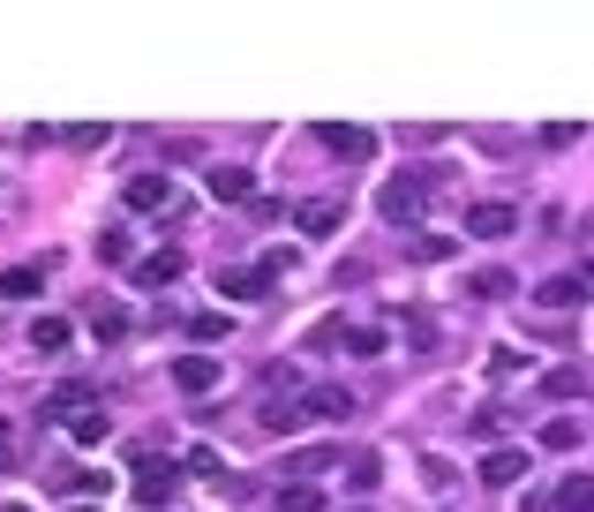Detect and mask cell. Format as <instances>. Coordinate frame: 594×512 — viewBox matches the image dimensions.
<instances>
[{
  "mask_svg": "<svg viewBox=\"0 0 594 512\" xmlns=\"http://www.w3.org/2000/svg\"><path fill=\"white\" fill-rule=\"evenodd\" d=\"M346 332H354V324H346V317H324V324H316V332H309V346H346Z\"/></svg>",
  "mask_w": 594,
  "mask_h": 512,
  "instance_id": "29",
  "label": "cell"
},
{
  "mask_svg": "<svg viewBox=\"0 0 594 512\" xmlns=\"http://www.w3.org/2000/svg\"><path fill=\"white\" fill-rule=\"evenodd\" d=\"M414 256H422V264H444V256H452V234H414Z\"/></svg>",
  "mask_w": 594,
  "mask_h": 512,
  "instance_id": "28",
  "label": "cell"
},
{
  "mask_svg": "<svg viewBox=\"0 0 594 512\" xmlns=\"http://www.w3.org/2000/svg\"><path fill=\"white\" fill-rule=\"evenodd\" d=\"M121 256H128V234L121 226H106V234H98V264H121Z\"/></svg>",
  "mask_w": 594,
  "mask_h": 512,
  "instance_id": "31",
  "label": "cell"
},
{
  "mask_svg": "<svg viewBox=\"0 0 594 512\" xmlns=\"http://www.w3.org/2000/svg\"><path fill=\"white\" fill-rule=\"evenodd\" d=\"M31 346H39V354H61V346H68V317H39V324H31Z\"/></svg>",
  "mask_w": 594,
  "mask_h": 512,
  "instance_id": "21",
  "label": "cell"
},
{
  "mask_svg": "<svg viewBox=\"0 0 594 512\" xmlns=\"http://www.w3.org/2000/svg\"><path fill=\"white\" fill-rule=\"evenodd\" d=\"M542 392H550V399H580V392H587V370H550Z\"/></svg>",
  "mask_w": 594,
  "mask_h": 512,
  "instance_id": "25",
  "label": "cell"
},
{
  "mask_svg": "<svg viewBox=\"0 0 594 512\" xmlns=\"http://www.w3.org/2000/svg\"><path fill=\"white\" fill-rule=\"evenodd\" d=\"M181 271H188L181 249H159V256H143V264H136V287H173Z\"/></svg>",
  "mask_w": 594,
  "mask_h": 512,
  "instance_id": "12",
  "label": "cell"
},
{
  "mask_svg": "<svg viewBox=\"0 0 594 512\" xmlns=\"http://www.w3.org/2000/svg\"><path fill=\"white\" fill-rule=\"evenodd\" d=\"M166 204H173L166 173H136V181H128V212H166Z\"/></svg>",
  "mask_w": 594,
  "mask_h": 512,
  "instance_id": "11",
  "label": "cell"
},
{
  "mask_svg": "<svg viewBox=\"0 0 594 512\" xmlns=\"http://www.w3.org/2000/svg\"><path fill=\"white\" fill-rule=\"evenodd\" d=\"M587 287H594V264H580V271H564V279H542L534 301H542V309H572V301H587Z\"/></svg>",
  "mask_w": 594,
  "mask_h": 512,
  "instance_id": "8",
  "label": "cell"
},
{
  "mask_svg": "<svg viewBox=\"0 0 594 512\" xmlns=\"http://www.w3.org/2000/svg\"><path fill=\"white\" fill-rule=\"evenodd\" d=\"M279 512H324V490L316 482H287L279 490Z\"/></svg>",
  "mask_w": 594,
  "mask_h": 512,
  "instance_id": "22",
  "label": "cell"
},
{
  "mask_svg": "<svg viewBox=\"0 0 594 512\" xmlns=\"http://www.w3.org/2000/svg\"><path fill=\"white\" fill-rule=\"evenodd\" d=\"M68 143H76V151H98V143H106V128H98V121H76V128H68Z\"/></svg>",
  "mask_w": 594,
  "mask_h": 512,
  "instance_id": "34",
  "label": "cell"
},
{
  "mask_svg": "<svg viewBox=\"0 0 594 512\" xmlns=\"http://www.w3.org/2000/svg\"><path fill=\"white\" fill-rule=\"evenodd\" d=\"M23 468V437H15V423H0V474Z\"/></svg>",
  "mask_w": 594,
  "mask_h": 512,
  "instance_id": "30",
  "label": "cell"
},
{
  "mask_svg": "<svg viewBox=\"0 0 594 512\" xmlns=\"http://www.w3.org/2000/svg\"><path fill=\"white\" fill-rule=\"evenodd\" d=\"M339 218H346V204H339V196H309V204H294V226L309 234V242L339 234Z\"/></svg>",
  "mask_w": 594,
  "mask_h": 512,
  "instance_id": "7",
  "label": "cell"
},
{
  "mask_svg": "<svg viewBox=\"0 0 594 512\" xmlns=\"http://www.w3.org/2000/svg\"><path fill=\"white\" fill-rule=\"evenodd\" d=\"M422 204H429V189L414 181V173H391L384 181V196H377V212L391 218V226H407V218H422Z\"/></svg>",
  "mask_w": 594,
  "mask_h": 512,
  "instance_id": "4",
  "label": "cell"
},
{
  "mask_svg": "<svg viewBox=\"0 0 594 512\" xmlns=\"http://www.w3.org/2000/svg\"><path fill=\"white\" fill-rule=\"evenodd\" d=\"M226 332H234V317H226V309H196V317H188V340H196V346H218Z\"/></svg>",
  "mask_w": 594,
  "mask_h": 512,
  "instance_id": "16",
  "label": "cell"
},
{
  "mask_svg": "<svg viewBox=\"0 0 594 512\" xmlns=\"http://www.w3.org/2000/svg\"><path fill=\"white\" fill-rule=\"evenodd\" d=\"M377 474H384L377 452H354V468H346V482H354V490H377Z\"/></svg>",
  "mask_w": 594,
  "mask_h": 512,
  "instance_id": "26",
  "label": "cell"
},
{
  "mask_svg": "<svg viewBox=\"0 0 594 512\" xmlns=\"http://www.w3.org/2000/svg\"><path fill=\"white\" fill-rule=\"evenodd\" d=\"M377 346H384L377 324H354V332H346V354H377Z\"/></svg>",
  "mask_w": 594,
  "mask_h": 512,
  "instance_id": "32",
  "label": "cell"
},
{
  "mask_svg": "<svg viewBox=\"0 0 594 512\" xmlns=\"http://www.w3.org/2000/svg\"><path fill=\"white\" fill-rule=\"evenodd\" d=\"M68 512H98V505H68Z\"/></svg>",
  "mask_w": 594,
  "mask_h": 512,
  "instance_id": "36",
  "label": "cell"
},
{
  "mask_svg": "<svg viewBox=\"0 0 594 512\" xmlns=\"http://www.w3.org/2000/svg\"><path fill=\"white\" fill-rule=\"evenodd\" d=\"M309 423V415H301V407H279V399H271V407H263V429H279V437H287V429H301Z\"/></svg>",
  "mask_w": 594,
  "mask_h": 512,
  "instance_id": "27",
  "label": "cell"
},
{
  "mask_svg": "<svg viewBox=\"0 0 594 512\" xmlns=\"http://www.w3.org/2000/svg\"><path fill=\"white\" fill-rule=\"evenodd\" d=\"M580 437H587V423H580V415H557V423L542 429V445H550V452H572Z\"/></svg>",
  "mask_w": 594,
  "mask_h": 512,
  "instance_id": "19",
  "label": "cell"
},
{
  "mask_svg": "<svg viewBox=\"0 0 594 512\" xmlns=\"http://www.w3.org/2000/svg\"><path fill=\"white\" fill-rule=\"evenodd\" d=\"M301 415H309V423H346V415H354V392H346V384H309V392H301Z\"/></svg>",
  "mask_w": 594,
  "mask_h": 512,
  "instance_id": "6",
  "label": "cell"
},
{
  "mask_svg": "<svg viewBox=\"0 0 594 512\" xmlns=\"http://www.w3.org/2000/svg\"><path fill=\"white\" fill-rule=\"evenodd\" d=\"M354 512H369V505H354Z\"/></svg>",
  "mask_w": 594,
  "mask_h": 512,
  "instance_id": "38",
  "label": "cell"
},
{
  "mask_svg": "<svg viewBox=\"0 0 594 512\" xmlns=\"http://www.w3.org/2000/svg\"><path fill=\"white\" fill-rule=\"evenodd\" d=\"M519 474H527V452H511V445H497V452L482 460V482H489V490H505V482H519Z\"/></svg>",
  "mask_w": 594,
  "mask_h": 512,
  "instance_id": "13",
  "label": "cell"
},
{
  "mask_svg": "<svg viewBox=\"0 0 594 512\" xmlns=\"http://www.w3.org/2000/svg\"><path fill=\"white\" fill-rule=\"evenodd\" d=\"M550 505H557V512H594V474H564Z\"/></svg>",
  "mask_w": 594,
  "mask_h": 512,
  "instance_id": "14",
  "label": "cell"
},
{
  "mask_svg": "<svg viewBox=\"0 0 594 512\" xmlns=\"http://www.w3.org/2000/svg\"><path fill=\"white\" fill-rule=\"evenodd\" d=\"M188 474H196V482H218V490H226V460H218L212 445H196V452H188Z\"/></svg>",
  "mask_w": 594,
  "mask_h": 512,
  "instance_id": "24",
  "label": "cell"
},
{
  "mask_svg": "<svg viewBox=\"0 0 594 512\" xmlns=\"http://www.w3.org/2000/svg\"><path fill=\"white\" fill-rule=\"evenodd\" d=\"M45 279L31 271V264H15V271H0V301H39Z\"/></svg>",
  "mask_w": 594,
  "mask_h": 512,
  "instance_id": "15",
  "label": "cell"
},
{
  "mask_svg": "<svg viewBox=\"0 0 594 512\" xmlns=\"http://www.w3.org/2000/svg\"><path fill=\"white\" fill-rule=\"evenodd\" d=\"M212 196L218 204H241L249 196V167H212Z\"/></svg>",
  "mask_w": 594,
  "mask_h": 512,
  "instance_id": "18",
  "label": "cell"
},
{
  "mask_svg": "<svg viewBox=\"0 0 594 512\" xmlns=\"http://www.w3.org/2000/svg\"><path fill=\"white\" fill-rule=\"evenodd\" d=\"M128 332V317L114 309V301H90V340H121Z\"/></svg>",
  "mask_w": 594,
  "mask_h": 512,
  "instance_id": "20",
  "label": "cell"
},
{
  "mask_svg": "<svg viewBox=\"0 0 594 512\" xmlns=\"http://www.w3.org/2000/svg\"><path fill=\"white\" fill-rule=\"evenodd\" d=\"M173 384H181L188 399H204V392L218 384V362L212 354H181V362H173Z\"/></svg>",
  "mask_w": 594,
  "mask_h": 512,
  "instance_id": "10",
  "label": "cell"
},
{
  "mask_svg": "<svg viewBox=\"0 0 594 512\" xmlns=\"http://www.w3.org/2000/svg\"><path fill=\"white\" fill-rule=\"evenodd\" d=\"M90 399H98V384H90V377H68V384H53V392L39 399V415H45V423H61V415L76 423V415H90Z\"/></svg>",
  "mask_w": 594,
  "mask_h": 512,
  "instance_id": "5",
  "label": "cell"
},
{
  "mask_svg": "<svg viewBox=\"0 0 594 512\" xmlns=\"http://www.w3.org/2000/svg\"><path fill=\"white\" fill-rule=\"evenodd\" d=\"M128 468H136V505L159 512V505H173V490H181L188 460H166L159 445H128Z\"/></svg>",
  "mask_w": 594,
  "mask_h": 512,
  "instance_id": "1",
  "label": "cell"
},
{
  "mask_svg": "<svg viewBox=\"0 0 594 512\" xmlns=\"http://www.w3.org/2000/svg\"><path fill=\"white\" fill-rule=\"evenodd\" d=\"M8 512H23V505H8Z\"/></svg>",
  "mask_w": 594,
  "mask_h": 512,
  "instance_id": "37",
  "label": "cell"
},
{
  "mask_svg": "<svg viewBox=\"0 0 594 512\" xmlns=\"http://www.w3.org/2000/svg\"><path fill=\"white\" fill-rule=\"evenodd\" d=\"M511 226H519V212L497 204V196H489V204H467V234H474V242H505Z\"/></svg>",
  "mask_w": 594,
  "mask_h": 512,
  "instance_id": "9",
  "label": "cell"
},
{
  "mask_svg": "<svg viewBox=\"0 0 594 512\" xmlns=\"http://www.w3.org/2000/svg\"><path fill=\"white\" fill-rule=\"evenodd\" d=\"M422 474L436 482V490H452V482H460V468H452V460H422Z\"/></svg>",
  "mask_w": 594,
  "mask_h": 512,
  "instance_id": "35",
  "label": "cell"
},
{
  "mask_svg": "<svg viewBox=\"0 0 594 512\" xmlns=\"http://www.w3.org/2000/svg\"><path fill=\"white\" fill-rule=\"evenodd\" d=\"M332 460H339V445H309V452H294V460H287V482H309V474H324Z\"/></svg>",
  "mask_w": 594,
  "mask_h": 512,
  "instance_id": "17",
  "label": "cell"
},
{
  "mask_svg": "<svg viewBox=\"0 0 594 512\" xmlns=\"http://www.w3.org/2000/svg\"><path fill=\"white\" fill-rule=\"evenodd\" d=\"M287 264H294V249H271L263 264H226V271H218V295H226V301H263V295H271V279H279Z\"/></svg>",
  "mask_w": 594,
  "mask_h": 512,
  "instance_id": "2",
  "label": "cell"
},
{
  "mask_svg": "<svg viewBox=\"0 0 594 512\" xmlns=\"http://www.w3.org/2000/svg\"><path fill=\"white\" fill-rule=\"evenodd\" d=\"M474 295L497 301V295H511V279H505V271H474Z\"/></svg>",
  "mask_w": 594,
  "mask_h": 512,
  "instance_id": "33",
  "label": "cell"
},
{
  "mask_svg": "<svg viewBox=\"0 0 594 512\" xmlns=\"http://www.w3.org/2000/svg\"><path fill=\"white\" fill-rule=\"evenodd\" d=\"M316 143H324L332 159H346V167H369V159H377V136H369V128H346V121H316Z\"/></svg>",
  "mask_w": 594,
  "mask_h": 512,
  "instance_id": "3",
  "label": "cell"
},
{
  "mask_svg": "<svg viewBox=\"0 0 594 512\" xmlns=\"http://www.w3.org/2000/svg\"><path fill=\"white\" fill-rule=\"evenodd\" d=\"M106 415H98V407H90V415H76V423H68V437H76V445H84V452H98V445H106Z\"/></svg>",
  "mask_w": 594,
  "mask_h": 512,
  "instance_id": "23",
  "label": "cell"
}]
</instances>
